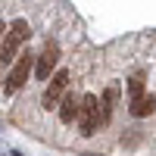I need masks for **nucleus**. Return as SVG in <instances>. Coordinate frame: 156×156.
Listing matches in <instances>:
<instances>
[{"instance_id":"nucleus-3","label":"nucleus","mask_w":156,"mask_h":156,"mask_svg":"<svg viewBox=\"0 0 156 156\" xmlns=\"http://www.w3.org/2000/svg\"><path fill=\"white\" fill-rule=\"evenodd\" d=\"M31 66H34V56L25 50V53H19L16 56V66L9 69V75H6V84H3V90L6 94H16V90L28 81V75H31Z\"/></svg>"},{"instance_id":"nucleus-4","label":"nucleus","mask_w":156,"mask_h":156,"mask_svg":"<svg viewBox=\"0 0 156 156\" xmlns=\"http://www.w3.org/2000/svg\"><path fill=\"white\" fill-rule=\"evenodd\" d=\"M66 87H69V72L66 69H59V72H53V78H50V84H47V90H44V109H56L59 106V97L66 94Z\"/></svg>"},{"instance_id":"nucleus-1","label":"nucleus","mask_w":156,"mask_h":156,"mask_svg":"<svg viewBox=\"0 0 156 156\" xmlns=\"http://www.w3.org/2000/svg\"><path fill=\"white\" fill-rule=\"evenodd\" d=\"M22 41H28V22L25 19H16L6 28V34H3V41H0V62H12L19 56V47H22Z\"/></svg>"},{"instance_id":"nucleus-8","label":"nucleus","mask_w":156,"mask_h":156,"mask_svg":"<svg viewBox=\"0 0 156 156\" xmlns=\"http://www.w3.org/2000/svg\"><path fill=\"white\" fill-rule=\"evenodd\" d=\"M115 97H119V90H115V87H109L106 94H103V100H100V122H109V115H112V103H115Z\"/></svg>"},{"instance_id":"nucleus-6","label":"nucleus","mask_w":156,"mask_h":156,"mask_svg":"<svg viewBox=\"0 0 156 156\" xmlns=\"http://www.w3.org/2000/svg\"><path fill=\"white\" fill-rule=\"evenodd\" d=\"M156 112V97L150 94H140L137 100H131V115H134V119H147V115H153Z\"/></svg>"},{"instance_id":"nucleus-10","label":"nucleus","mask_w":156,"mask_h":156,"mask_svg":"<svg viewBox=\"0 0 156 156\" xmlns=\"http://www.w3.org/2000/svg\"><path fill=\"white\" fill-rule=\"evenodd\" d=\"M3 34H6V25H3V22H0V41H3Z\"/></svg>"},{"instance_id":"nucleus-2","label":"nucleus","mask_w":156,"mask_h":156,"mask_svg":"<svg viewBox=\"0 0 156 156\" xmlns=\"http://www.w3.org/2000/svg\"><path fill=\"white\" fill-rule=\"evenodd\" d=\"M97 125H100V100L94 94H84L81 106H78V128H81L84 137H90L97 131Z\"/></svg>"},{"instance_id":"nucleus-5","label":"nucleus","mask_w":156,"mask_h":156,"mask_svg":"<svg viewBox=\"0 0 156 156\" xmlns=\"http://www.w3.org/2000/svg\"><path fill=\"white\" fill-rule=\"evenodd\" d=\"M56 62H59V47L56 44H47V50L37 56V66H34L37 78H41V81H50V72L56 69Z\"/></svg>"},{"instance_id":"nucleus-7","label":"nucleus","mask_w":156,"mask_h":156,"mask_svg":"<svg viewBox=\"0 0 156 156\" xmlns=\"http://www.w3.org/2000/svg\"><path fill=\"white\" fill-rule=\"evenodd\" d=\"M78 106H81V100H78L75 94H66V100L59 103V119L66 122V125H72L78 119Z\"/></svg>"},{"instance_id":"nucleus-11","label":"nucleus","mask_w":156,"mask_h":156,"mask_svg":"<svg viewBox=\"0 0 156 156\" xmlns=\"http://www.w3.org/2000/svg\"><path fill=\"white\" fill-rule=\"evenodd\" d=\"M0 69H3V62H0Z\"/></svg>"},{"instance_id":"nucleus-9","label":"nucleus","mask_w":156,"mask_h":156,"mask_svg":"<svg viewBox=\"0 0 156 156\" xmlns=\"http://www.w3.org/2000/svg\"><path fill=\"white\" fill-rule=\"evenodd\" d=\"M140 94H144V75H134L131 81H128V97H131V100H137Z\"/></svg>"}]
</instances>
